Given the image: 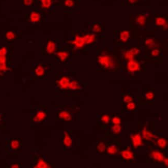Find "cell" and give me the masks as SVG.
I'll list each match as a JSON object with an SVG mask.
<instances>
[{"instance_id": "cell-13", "label": "cell", "mask_w": 168, "mask_h": 168, "mask_svg": "<svg viewBox=\"0 0 168 168\" xmlns=\"http://www.w3.org/2000/svg\"><path fill=\"white\" fill-rule=\"evenodd\" d=\"M56 49V43L52 40H49L46 46V52L49 54H52L55 52Z\"/></svg>"}, {"instance_id": "cell-23", "label": "cell", "mask_w": 168, "mask_h": 168, "mask_svg": "<svg viewBox=\"0 0 168 168\" xmlns=\"http://www.w3.org/2000/svg\"><path fill=\"white\" fill-rule=\"evenodd\" d=\"M56 55L62 62H64L68 57L69 53L66 51H62L58 52V53H56Z\"/></svg>"}, {"instance_id": "cell-16", "label": "cell", "mask_w": 168, "mask_h": 168, "mask_svg": "<svg viewBox=\"0 0 168 168\" xmlns=\"http://www.w3.org/2000/svg\"><path fill=\"white\" fill-rule=\"evenodd\" d=\"M106 149H107V153L110 155H116L118 154V146L116 144H111L109 145Z\"/></svg>"}, {"instance_id": "cell-11", "label": "cell", "mask_w": 168, "mask_h": 168, "mask_svg": "<svg viewBox=\"0 0 168 168\" xmlns=\"http://www.w3.org/2000/svg\"><path fill=\"white\" fill-rule=\"evenodd\" d=\"M141 137L142 139L146 140L147 141H152L156 138L155 134L149 131L146 128H144L142 131Z\"/></svg>"}, {"instance_id": "cell-36", "label": "cell", "mask_w": 168, "mask_h": 168, "mask_svg": "<svg viewBox=\"0 0 168 168\" xmlns=\"http://www.w3.org/2000/svg\"><path fill=\"white\" fill-rule=\"evenodd\" d=\"M15 34L12 31H8L6 33V39L8 40H12L15 38Z\"/></svg>"}, {"instance_id": "cell-5", "label": "cell", "mask_w": 168, "mask_h": 168, "mask_svg": "<svg viewBox=\"0 0 168 168\" xmlns=\"http://www.w3.org/2000/svg\"><path fill=\"white\" fill-rule=\"evenodd\" d=\"M130 140L133 147L134 149H137L139 147L143 145V141L141 135L139 134H134L130 135Z\"/></svg>"}, {"instance_id": "cell-25", "label": "cell", "mask_w": 168, "mask_h": 168, "mask_svg": "<svg viewBox=\"0 0 168 168\" xmlns=\"http://www.w3.org/2000/svg\"><path fill=\"white\" fill-rule=\"evenodd\" d=\"M35 72L37 76L41 77L45 74V70L42 65H38L35 70Z\"/></svg>"}, {"instance_id": "cell-2", "label": "cell", "mask_w": 168, "mask_h": 168, "mask_svg": "<svg viewBox=\"0 0 168 168\" xmlns=\"http://www.w3.org/2000/svg\"><path fill=\"white\" fill-rule=\"evenodd\" d=\"M27 21L32 24L39 23L41 22L44 18L43 12L36 8H32L30 12L25 16Z\"/></svg>"}, {"instance_id": "cell-27", "label": "cell", "mask_w": 168, "mask_h": 168, "mask_svg": "<svg viewBox=\"0 0 168 168\" xmlns=\"http://www.w3.org/2000/svg\"><path fill=\"white\" fill-rule=\"evenodd\" d=\"M80 87L78 81H77L76 80H73L72 81L70 82L68 89L72 91H76L77 90H79Z\"/></svg>"}, {"instance_id": "cell-10", "label": "cell", "mask_w": 168, "mask_h": 168, "mask_svg": "<svg viewBox=\"0 0 168 168\" xmlns=\"http://www.w3.org/2000/svg\"><path fill=\"white\" fill-rule=\"evenodd\" d=\"M151 157L154 161L158 162H162L163 159L165 158V156L163 153L161 151H153L151 153Z\"/></svg>"}, {"instance_id": "cell-19", "label": "cell", "mask_w": 168, "mask_h": 168, "mask_svg": "<svg viewBox=\"0 0 168 168\" xmlns=\"http://www.w3.org/2000/svg\"><path fill=\"white\" fill-rule=\"evenodd\" d=\"M130 34L128 31H123L120 33V39L123 43L127 42L129 39Z\"/></svg>"}, {"instance_id": "cell-43", "label": "cell", "mask_w": 168, "mask_h": 168, "mask_svg": "<svg viewBox=\"0 0 168 168\" xmlns=\"http://www.w3.org/2000/svg\"><path fill=\"white\" fill-rule=\"evenodd\" d=\"M12 168H18L19 166H18V165H17V164H14V165H12Z\"/></svg>"}, {"instance_id": "cell-29", "label": "cell", "mask_w": 168, "mask_h": 168, "mask_svg": "<svg viewBox=\"0 0 168 168\" xmlns=\"http://www.w3.org/2000/svg\"><path fill=\"white\" fill-rule=\"evenodd\" d=\"M20 147V142L18 140H12L10 143V147L12 150H17Z\"/></svg>"}, {"instance_id": "cell-30", "label": "cell", "mask_w": 168, "mask_h": 168, "mask_svg": "<svg viewBox=\"0 0 168 168\" xmlns=\"http://www.w3.org/2000/svg\"><path fill=\"white\" fill-rule=\"evenodd\" d=\"M101 122L103 125H107L110 122L111 120L110 116V115L108 114H104L101 116Z\"/></svg>"}, {"instance_id": "cell-39", "label": "cell", "mask_w": 168, "mask_h": 168, "mask_svg": "<svg viewBox=\"0 0 168 168\" xmlns=\"http://www.w3.org/2000/svg\"><path fill=\"white\" fill-rule=\"evenodd\" d=\"M160 54V51H159L158 49H154L151 52V55L154 56V57H157Z\"/></svg>"}, {"instance_id": "cell-7", "label": "cell", "mask_w": 168, "mask_h": 168, "mask_svg": "<svg viewBox=\"0 0 168 168\" xmlns=\"http://www.w3.org/2000/svg\"><path fill=\"white\" fill-rule=\"evenodd\" d=\"M140 53V50L139 48H133L128 50L126 51L124 54V57L128 61L134 59V56L138 55Z\"/></svg>"}, {"instance_id": "cell-31", "label": "cell", "mask_w": 168, "mask_h": 168, "mask_svg": "<svg viewBox=\"0 0 168 168\" xmlns=\"http://www.w3.org/2000/svg\"><path fill=\"white\" fill-rule=\"evenodd\" d=\"M92 31L94 33H99L101 32V25L96 23L93 25L91 28Z\"/></svg>"}, {"instance_id": "cell-12", "label": "cell", "mask_w": 168, "mask_h": 168, "mask_svg": "<svg viewBox=\"0 0 168 168\" xmlns=\"http://www.w3.org/2000/svg\"><path fill=\"white\" fill-rule=\"evenodd\" d=\"M121 156L126 160H132L134 158V154L130 149H126L121 151Z\"/></svg>"}, {"instance_id": "cell-42", "label": "cell", "mask_w": 168, "mask_h": 168, "mask_svg": "<svg viewBox=\"0 0 168 168\" xmlns=\"http://www.w3.org/2000/svg\"><path fill=\"white\" fill-rule=\"evenodd\" d=\"M138 1V0H127V2L130 4H134Z\"/></svg>"}, {"instance_id": "cell-21", "label": "cell", "mask_w": 168, "mask_h": 168, "mask_svg": "<svg viewBox=\"0 0 168 168\" xmlns=\"http://www.w3.org/2000/svg\"><path fill=\"white\" fill-rule=\"evenodd\" d=\"M145 44L147 47L150 49H155L158 45L157 43H156L154 39L151 38L147 39L145 41Z\"/></svg>"}, {"instance_id": "cell-26", "label": "cell", "mask_w": 168, "mask_h": 168, "mask_svg": "<svg viewBox=\"0 0 168 168\" xmlns=\"http://www.w3.org/2000/svg\"><path fill=\"white\" fill-rule=\"evenodd\" d=\"M106 145L104 142L102 141L99 142L98 143L97 145V150L99 153H104L106 151Z\"/></svg>"}, {"instance_id": "cell-14", "label": "cell", "mask_w": 168, "mask_h": 168, "mask_svg": "<svg viewBox=\"0 0 168 168\" xmlns=\"http://www.w3.org/2000/svg\"><path fill=\"white\" fill-rule=\"evenodd\" d=\"M155 24L157 27L163 28L165 30H167L168 28V23L165 18L158 17L155 19Z\"/></svg>"}, {"instance_id": "cell-4", "label": "cell", "mask_w": 168, "mask_h": 168, "mask_svg": "<svg viewBox=\"0 0 168 168\" xmlns=\"http://www.w3.org/2000/svg\"><path fill=\"white\" fill-rule=\"evenodd\" d=\"M79 6V0H64L63 7L66 11L75 10Z\"/></svg>"}, {"instance_id": "cell-22", "label": "cell", "mask_w": 168, "mask_h": 168, "mask_svg": "<svg viewBox=\"0 0 168 168\" xmlns=\"http://www.w3.org/2000/svg\"><path fill=\"white\" fill-rule=\"evenodd\" d=\"M122 129V126L120 124H113L111 127V132L114 134H119Z\"/></svg>"}, {"instance_id": "cell-24", "label": "cell", "mask_w": 168, "mask_h": 168, "mask_svg": "<svg viewBox=\"0 0 168 168\" xmlns=\"http://www.w3.org/2000/svg\"><path fill=\"white\" fill-rule=\"evenodd\" d=\"M157 144L160 149H165L167 147V141L163 138H159L157 141Z\"/></svg>"}, {"instance_id": "cell-40", "label": "cell", "mask_w": 168, "mask_h": 168, "mask_svg": "<svg viewBox=\"0 0 168 168\" xmlns=\"http://www.w3.org/2000/svg\"><path fill=\"white\" fill-rule=\"evenodd\" d=\"M38 165L39 166V167H48V165L46 163L45 161H43V160H40V161H39V163H38Z\"/></svg>"}, {"instance_id": "cell-9", "label": "cell", "mask_w": 168, "mask_h": 168, "mask_svg": "<svg viewBox=\"0 0 168 168\" xmlns=\"http://www.w3.org/2000/svg\"><path fill=\"white\" fill-rule=\"evenodd\" d=\"M72 43L74 45L75 48L77 49H81L85 45L83 37L79 36L78 35L75 36L74 41H72Z\"/></svg>"}, {"instance_id": "cell-35", "label": "cell", "mask_w": 168, "mask_h": 168, "mask_svg": "<svg viewBox=\"0 0 168 168\" xmlns=\"http://www.w3.org/2000/svg\"><path fill=\"white\" fill-rule=\"evenodd\" d=\"M46 116L45 113H43V112H39L36 114V116H35V120L36 121H39V120H43L45 117Z\"/></svg>"}, {"instance_id": "cell-18", "label": "cell", "mask_w": 168, "mask_h": 168, "mask_svg": "<svg viewBox=\"0 0 168 168\" xmlns=\"http://www.w3.org/2000/svg\"><path fill=\"white\" fill-rule=\"evenodd\" d=\"M63 143L65 147H70L72 145V139L70 136V134L67 132H64V137L63 139Z\"/></svg>"}, {"instance_id": "cell-32", "label": "cell", "mask_w": 168, "mask_h": 168, "mask_svg": "<svg viewBox=\"0 0 168 168\" xmlns=\"http://www.w3.org/2000/svg\"><path fill=\"white\" fill-rule=\"evenodd\" d=\"M155 97V94L153 92L149 91L145 94V98L147 101H151L153 100Z\"/></svg>"}, {"instance_id": "cell-28", "label": "cell", "mask_w": 168, "mask_h": 168, "mask_svg": "<svg viewBox=\"0 0 168 168\" xmlns=\"http://www.w3.org/2000/svg\"><path fill=\"white\" fill-rule=\"evenodd\" d=\"M23 5L25 6H30L35 8L36 6V0H22Z\"/></svg>"}, {"instance_id": "cell-38", "label": "cell", "mask_w": 168, "mask_h": 168, "mask_svg": "<svg viewBox=\"0 0 168 168\" xmlns=\"http://www.w3.org/2000/svg\"><path fill=\"white\" fill-rule=\"evenodd\" d=\"M134 101V98L132 96H130L128 95H126L123 97V101L125 103H128L129 102H132Z\"/></svg>"}, {"instance_id": "cell-34", "label": "cell", "mask_w": 168, "mask_h": 168, "mask_svg": "<svg viewBox=\"0 0 168 168\" xmlns=\"http://www.w3.org/2000/svg\"><path fill=\"white\" fill-rule=\"evenodd\" d=\"M136 108V105L133 101L129 102L126 105V109L128 110L132 111L134 110Z\"/></svg>"}, {"instance_id": "cell-41", "label": "cell", "mask_w": 168, "mask_h": 168, "mask_svg": "<svg viewBox=\"0 0 168 168\" xmlns=\"http://www.w3.org/2000/svg\"><path fill=\"white\" fill-rule=\"evenodd\" d=\"M163 163L165 165V166H166V167L168 168V159L167 158H166V157H165V158L163 159Z\"/></svg>"}, {"instance_id": "cell-6", "label": "cell", "mask_w": 168, "mask_h": 168, "mask_svg": "<svg viewBox=\"0 0 168 168\" xmlns=\"http://www.w3.org/2000/svg\"><path fill=\"white\" fill-rule=\"evenodd\" d=\"M127 68L129 72L134 73L139 71L141 69V65L137 61L132 59L128 61L127 64Z\"/></svg>"}, {"instance_id": "cell-3", "label": "cell", "mask_w": 168, "mask_h": 168, "mask_svg": "<svg viewBox=\"0 0 168 168\" xmlns=\"http://www.w3.org/2000/svg\"><path fill=\"white\" fill-rule=\"evenodd\" d=\"M99 64L108 70H112L115 67V62L112 57L107 54H101L97 58Z\"/></svg>"}, {"instance_id": "cell-17", "label": "cell", "mask_w": 168, "mask_h": 168, "mask_svg": "<svg viewBox=\"0 0 168 168\" xmlns=\"http://www.w3.org/2000/svg\"><path fill=\"white\" fill-rule=\"evenodd\" d=\"M83 37L85 45L93 43L96 40V35L93 34H87L84 35Z\"/></svg>"}, {"instance_id": "cell-15", "label": "cell", "mask_w": 168, "mask_h": 168, "mask_svg": "<svg viewBox=\"0 0 168 168\" xmlns=\"http://www.w3.org/2000/svg\"><path fill=\"white\" fill-rule=\"evenodd\" d=\"M136 23L140 27H143L147 23V16L144 14H139L137 16L136 19Z\"/></svg>"}, {"instance_id": "cell-20", "label": "cell", "mask_w": 168, "mask_h": 168, "mask_svg": "<svg viewBox=\"0 0 168 168\" xmlns=\"http://www.w3.org/2000/svg\"><path fill=\"white\" fill-rule=\"evenodd\" d=\"M59 116L61 120L69 121L72 119V115L68 111H62L59 114Z\"/></svg>"}, {"instance_id": "cell-37", "label": "cell", "mask_w": 168, "mask_h": 168, "mask_svg": "<svg viewBox=\"0 0 168 168\" xmlns=\"http://www.w3.org/2000/svg\"><path fill=\"white\" fill-rule=\"evenodd\" d=\"M112 123L113 124L116 125V124H121L122 120L120 117L118 116H114L112 118Z\"/></svg>"}, {"instance_id": "cell-8", "label": "cell", "mask_w": 168, "mask_h": 168, "mask_svg": "<svg viewBox=\"0 0 168 168\" xmlns=\"http://www.w3.org/2000/svg\"><path fill=\"white\" fill-rule=\"evenodd\" d=\"M70 78L67 76H63L58 80V85L61 89L66 90L68 89L70 83Z\"/></svg>"}, {"instance_id": "cell-33", "label": "cell", "mask_w": 168, "mask_h": 168, "mask_svg": "<svg viewBox=\"0 0 168 168\" xmlns=\"http://www.w3.org/2000/svg\"><path fill=\"white\" fill-rule=\"evenodd\" d=\"M5 68V58L4 55H0V70H4Z\"/></svg>"}, {"instance_id": "cell-1", "label": "cell", "mask_w": 168, "mask_h": 168, "mask_svg": "<svg viewBox=\"0 0 168 168\" xmlns=\"http://www.w3.org/2000/svg\"><path fill=\"white\" fill-rule=\"evenodd\" d=\"M61 0H36V8L43 12H50L53 7L60 4Z\"/></svg>"}]
</instances>
